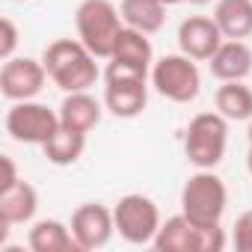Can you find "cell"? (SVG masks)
I'll return each mask as SVG.
<instances>
[{
	"mask_svg": "<svg viewBox=\"0 0 252 252\" xmlns=\"http://www.w3.org/2000/svg\"><path fill=\"white\" fill-rule=\"evenodd\" d=\"M98 57L80 42V39H57L45 48V68L48 77L63 92H86L98 80Z\"/></svg>",
	"mask_w": 252,
	"mask_h": 252,
	"instance_id": "obj_1",
	"label": "cell"
},
{
	"mask_svg": "<svg viewBox=\"0 0 252 252\" xmlns=\"http://www.w3.org/2000/svg\"><path fill=\"white\" fill-rule=\"evenodd\" d=\"M74 24H77V39L98 60H110V54L116 48V39L125 30L122 12L110 0H83L74 12Z\"/></svg>",
	"mask_w": 252,
	"mask_h": 252,
	"instance_id": "obj_2",
	"label": "cell"
},
{
	"mask_svg": "<svg viewBox=\"0 0 252 252\" xmlns=\"http://www.w3.org/2000/svg\"><path fill=\"white\" fill-rule=\"evenodd\" d=\"M228 193L220 175H214L211 169H199L196 175L187 178L181 190V214L193 225H220Z\"/></svg>",
	"mask_w": 252,
	"mask_h": 252,
	"instance_id": "obj_3",
	"label": "cell"
},
{
	"mask_svg": "<svg viewBox=\"0 0 252 252\" xmlns=\"http://www.w3.org/2000/svg\"><path fill=\"white\" fill-rule=\"evenodd\" d=\"M228 146V119L222 113H199L190 119L184 134L187 160L199 169H214L225 158Z\"/></svg>",
	"mask_w": 252,
	"mask_h": 252,
	"instance_id": "obj_4",
	"label": "cell"
},
{
	"mask_svg": "<svg viewBox=\"0 0 252 252\" xmlns=\"http://www.w3.org/2000/svg\"><path fill=\"white\" fill-rule=\"evenodd\" d=\"M225 246V234L220 225H193L184 214L160 222L155 234L158 252H220Z\"/></svg>",
	"mask_w": 252,
	"mask_h": 252,
	"instance_id": "obj_5",
	"label": "cell"
},
{
	"mask_svg": "<svg viewBox=\"0 0 252 252\" xmlns=\"http://www.w3.org/2000/svg\"><path fill=\"white\" fill-rule=\"evenodd\" d=\"M152 65H155V54H152L149 36L134 27H125L116 39L104 77L107 80H146Z\"/></svg>",
	"mask_w": 252,
	"mask_h": 252,
	"instance_id": "obj_6",
	"label": "cell"
},
{
	"mask_svg": "<svg viewBox=\"0 0 252 252\" xmlns=\"http://www.w3.org/2000/svg\"><path fill=\"white\" fill-rule=\"evenodd\" d=\"M152 86L175 104H190L202 89V74L187 54H166L152 65Z\"/></svg>",
	"mask_w": 252,
	"mask_h": 252,
	"instance_id": "obj_7",
	"label": "cell"
},
{
	"mask_svg": "<svg viewBox=\"0 0 252 252\" xmlns=\"http://www.w3.org/2000/svg\"><path fill=\"white\" fill-rule=\"evenodd\" d=\"M113 220H116V231L122 240H128L134 246H146L155 243V234L160 228V211L158 205L143 196V193H128L122 196L113 208Z\"/></svg>",
	"mask_w": 252,
	"mask_h": 252,
	"instance_id": "obj_8",
	"label": "cell"
},
{
	"mask_svg": "<svg viewBox=\"0 0 252 252\" xmlns=\"http://www.w3.org/2000/svg\"><path fill=\"white\" fill-rule=\"evenodd\" d=\"M60 128H63L60 113H54L48 104L15 101L6 113V134L24 146H45Z\"/></svg>",
	"mask_w": 252,
	"mask_h": 252,
	"instance_id": "obj_9",
	"label": "cell"
},
{
	"mask_svg": "<svg viewBox=\"0 0 252 252\" xmlns=\"http://www.w3.org/2000/svg\"><path fill=\"white\" fill-rule=\"evenodd\" d=\"M48 80V68L45 63L33 60V57H12L3 60L0 68V92L9 101H30L45 89Z\"/></svg>",
	"mask_w": 252,
	"mask_h": 252,
	"instance_id": "obj_10",
	"label": "cell"
},
{
	"mask_svg": "<svg viewBox=\"0 0 252 252\" xmlns=\"http://www.w3.org/2000/svg\"><path fill=\"white\" fill-rule=\"evenodd\" d=\"M116 231V220L113 211H107L98 202H86L71 214V234L77 240L80 249H101L110 243Z\"/></svg>",
	"mask_w": 252,
	"mask_h": 252,
	"instance_id": "obj_11",
	"label": "cell"
},
{
	"mask_svg": "<svg viewBox=\"0 0 252 252\" xmlns=\"http://www.w3.org/2000/svg\"><path fill=\"white\" fill-rule=\"evenodd\" d=\"M222 30L214 18H205V15H190L181 21L178 27V45H181V54H187L190 60H211L220 45H222Z\"/></svg>",
	"mask_w": 252,
	"mask_h": 252,
	"instance_id": "obj_12",
	"label": "cell"
},
{
	"mask_svg": "<svg viewBox=\"0 0 252 252\" xmlns=\"http://www.w3.org/2000/svg\"><path fill=\"white\" fill-rule=\"evenodd\" d=\"M36 208H39L36 187L27 184L24 178L6 190H0V240H6L9 225L30 222L36 217Z\"/></svg>",
	"mask_w": 252,
	"mask_h": 252,
	"instance_id": "obj_13",
	"label": "cell"
},
{
	"mask_svg": "<svg viewBox=\"0 0 252 252\" xmlns=\"http://www.w3.org/2000/svg\"><path fill=\"white\" fill-rule=\"evenodd\" d=\"M149 104V86L146 80H107L104 89V107L116 119H137Z\"/></svg>",
	"mask_w": 252,
	"mask_h": 252,
	"instance_id": "obj_14",
	"label": "cell"
},
{
	"mask_svg": "<svg viewBox=\"0 0 252 252\" xmlns=\"http://www.w3.org/2000/svg\"><path fill=\"white\" fill-rule=\"evenodd\" d=\"M211 74L217 80H246L252 74V51L243 39H228L220 45V51L208 60Z\"/></svg>",
	"mask_w": 252,
	"mask_h": 252,
	"instance_id": "obj_15",
	"label": "cell"
},
{
	"mask_svg": "<svg viewBox=\"0 0 252 252\" xmlns=\"http://www.w3.org/2000/svg\"><path fill=\"white\" fill-rule=\"evenodd\" d=\"M60 122L68 131L89 134L101 122V104L89 92H65V98L60 104Z\"/></svg>",
	"mask_w": 252,
	"mask_h": 252,
	"instance_id": "obj_16",
	"label": "cell"
},
{
	"mask_svg": "<svg viewBox=\"0 0 252 252\" xmlns=\"http://www.w3.org/2000/svg\"><path fill=\"white\" fill-rule=\"evenodd\" d=\"M214 21L220 24L225 39L252 36V0H217Z\"/></svg>",
	"mask_w": 252,
	"mask_h": 252,
	"instance_id": "obj_17",
	"label": "cell"
},
{
	"mask_svg": "<svg viewBox=\"0 0 252 252\" xmlns=\"http://www.w3.org/2000/svg\"><path fill=\"white\" fill-rule=\"evenodd\" d=\"M119 12L125 27H134L146 36L158 33L166 21V3H160V0H122Z\"/></svg>",
	"mask_w": 252,
	"mask_h": 252,
	"instance_id": "obj_18",
	"label": "cell"
},
{
	"mask_svg": "<svg viewBox=\"0 0 252 252\" xmlns=\"http://www.w3.org/2000/svg\"><path fill=\"white\" fill-rule=\"evenodd\" d=\"M27 243L33 252H74V249H80L74 234L60 220H39L30 228Z\"/></svg>",
	"mask_w": 252,
	"mask_h": 252,
	"instance_id": "obj_19",
	"label": "cell"
},
{
	"mask_svg": "<svg viewBox=\"0 0 252 252\" xmlns=\"http://www.w3.org/2000/svg\"><path fill=\"white\" fill-rule=\"evenodd\" d=\"M217 110L228 119V122H249L252 119V89L243 86V80H225L217 95Z\"/></svg>",
	"mask_w": 252,
	"mask_h": 252,
	"instance_id": "obj_20",
	"label": "cell"
},
{
	"mask_svg": "<svg viewBox=\"0 0 252 252\" xmlns=\"http://www.w3.org/2000/svg\"><path fill=\"white\" fill-rule=\"evenodd\" d=\"M83 149H86V134L68 131V128H60V131L42 146L45 158H48L54 166H71V163H77L80 155H83Z\"/></svg>",
	"mask_w": 252,
	"mask_h": 252,
	"instance_id": "obj_21",
	"label": "cell"
},
{
	"mask_svg": "<svg viewBox=\"0 0 252 252\" xmlns=\"http://www.w3.org/2000/svg\"><path fill=\"white\" fill-rule=\"evenodd\" d=\"M237 252H252V211H243L234 222V234H231Z\"/></svg>",
	"mask_w": 252,
	"mask_h": 252,
	"instance_id": "obj_22",
	"label": "cell"
},
{
	"mask_svg": "<svg viewBox=\"0 0 252 252\" xmlns=\"http://www.w3.org/2000/svg\"><path fill=\"white\" fill-rule=\"evenodd\" d=\"M0 30H3V42H0V57H3V60H12L15 45H18V30H15V24H12V18H3V21H0Z\"/></svg>",
	"mask_w": 252,
	"mask_h": 252,
	"instance_id": "obj_23",
	"label": "cell"
},
{
	"mask_svg": "<svg viewBox=\"0 0 252 252\" xmlns=\"http://www.w3.org/2000/svg\"><path fill=\"white\" fill-rule=\"evenodd\" d=\"M0 166H3V181H0V190H6V187H12V184H18V181H21V178H18V172H15V163H12V158H9V155L0 158Z\"/></svg>",
	"mask_w": 252,
	"mask_h": 252,
	"instance_id": "obj_24",
	"label": "cell"
},
{
	"mask_svg": "<svg viewBox=\"0 0 252 252\" xmlns=\"http://www.w3.org/2000/svg\"><path fill=\"white\" fill-rule=\"evenodd\" d=\"M160 3H166V6H178V3H193V6H205V3H211V0H160Z\"/></svg>",
	"mask_w": 252,
	"mask_h": 252,
	"instance_id": "obj_25",
	"label": "cell"
},
{
	"mask_svg": "<svg viewBox=\"0 0 252 252\" xmlns=\"http://www.w3.org/2000/svg\"><path fill=\"white\" fill-rule=\"evenodd\" d=\"M246 166H249V172H252V146H249V155H246Z\"/></svg>",
	"mask_w": 252,
	"mask_h": 252,
	"instance_id": "obj_26",
	"label": "cell"
},
{
	"mask_svg": "<svg viewBox=\"0 0 252 252\" xmlns=\"http://www.w3.org/2000/svg\"><path fill=\"white\" fill-rule=\"evenodd\" d=\"M249 143H252V119H249Z\"/></svg>",
	"mask_w": 252,
	"mask_h": 252,
	"instance_id": "obj_27",
	"label": "cell"
}]
</instances>
